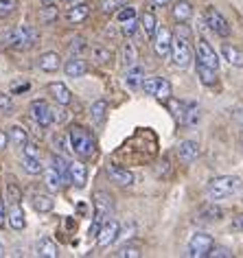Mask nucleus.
<instances>
[{
	"label": "nucleus",
	"instance_id": "obj_45",
	"mask_svg": "<svg viewBox=\"0 0 243 258\" xmlns=\"http://www.w3.org/2000/svg\"><path fill=\"white\" fill-rule=\"evenodd\" d=\"M116 18H118V22H125V20H130V18H136V9L134 7H123L120 11H116Z\"/></svg>",
	"mask_w": 243,
	"mask_h": 258
},
{
	"label": "nucleus",
	"instance_id": "obj_37",
	"mask_svg": "<svg viewBox=\"0 0 243 258\" xmlns=\"http://www.w3.org/2000/svg\"><path fill=\"white\" fill-rule=\"evenodd\" d=\"M120 57H123V66H125V68L134 66V63H136V59H138L136 46H134L132 42H125V44H123V50H120Z\"/></svg>",
	"mask_w": 243,
	"mask_h": 258
},
{
	"label": "nucleus",
	"instance_id": "obj_17",
	"mask_svg": "<svg viewBox=\"0 0 243 258\" xmlns=\"http://www.w3.org/2000/svg\"><path fill=\"white\" fill-rule=\"evenodd\" d=\"M177 156L187 164L195 162V160L200 158V145H197L195 140H184V143H180V147H177Z\"/></svg>",
	"mask_w": 243,
	"mask_h": 258
},
{
	"label": "nucleus",
	"instance_id": "obj_31",
	"mask_svg": "<svg viewBox=\"0 0 243 258\" xmlns=\"http://www.w3.org/2000/svg\"><path fill=\"white\" fill-rule=\"evenodd\" d=\"M9 140H11V145L14 147H22L29 143V134H27V129L24 127H20V125H14V127H9Z\"/></svg>",
	"mask_w": 243,
	"mask_h": 258
},
{
	"label": "nucleus",
	"instance_id": "obj_5",
	"mask_svg": "<svg viewBox=\"0 0 243 258\" xmlns=\"http://www.w3.org/2000/svg\"><path fill=\"white\" fill-rule=\"evenodd\" d=\"M204 22H206V27L219 37H230V33H232L230 22L223 18V14L217 7H206L204 9Z\"/></svg>",
	"mask_w": 243,
	"mask_h": 258
},
{
	"label": "nucleus",
	"instance_id": "obj_11",
	"mask_svg": "<svg viewBox=\"0 0 243 258\" xmlns=\"http://www.w3.org/2000/svg\"><path fill=\"white\" fill-rule=\"evenodd\" d=\"M118 236H120V225H118V221L110 219V221H105L101 225L99 236H97V245L99 247H110L112 243L118 241Z\"/></svg>",
	"mask_w": 243,
	"mask_h": 258
},
{
	"label": "nucleus",
	"instance_id": "obj_40",
	"mask_svg": "<svg viewBox=\"0 0 243 258\" xmlns=\"http://www.w3.org/2000/svg\"><path fill=\"white\" fill-rule=\"evenodd\" d=\"M68 50H70V55H73V57H79L81 53H84V50H88V42H86L81 35H77V37H73V40H70Z\"/></svg>",
	"mask_w": 243,
	"mask_h": 258
},
{
	"label": "nucleus",
	"instance_id": "obj_43",
	"mask_svg": "<svg viewBox=\"0 0 243 258\" xmlns=\"http://www.w3.org/2000/svg\"><path fill=\"white\" fill-rule=\"evenodd\" d=\"M138 27H140V20H138V18H130V20L120 22V33H123L125 37H130V35H134V31H136Z\"/></svg>",
	"mask_w": 243,
	"mask_h": 258
},
{
	"label": "nucleus",
	"instance_id": "obj_16",
	"mask_svg": "<svg viewBox=\"0 0 243 258\" xmlns=\"http://www.w3.org/2000/svg\"><path fill=\"white\" fill-rule=\"evenodd\" d=\"M48 94L57 101V105H68V103L73 101V94H70V90L66 88V83H62V81L48 83Z\"/></svg>",
	"mask_w": 243,
	"mask_h": 258
},
{
	"label": "nucleus",
	"instance_id": "obj_50",
	"mask_svg": "<svg viewBox=\"0 0 243 258\" xmlns=\"http://www.w3.org/2000/svg\"><path fill=\"white\" fill-rule=\"evenodd\" d=\"M232 230H236V232H241L243 234V212H239V215L232 217Z\"/></svg>",
	"mask_w": 243,
	"mask_h": 258
},
{
	"label": "nucleus",
	"instance_id": "obj_26",
	"mask_svg": "<svg viewBox=\"0 0 243 258\" xmlns=\"http://www.w3.org/2000/svg\"><path fill=\"white\" fill-rule=\"evenodd\" d=\"M37 256L40 258H57L59 256V249H57V245L53 238H48V236H44L37 241Z\"/></svg>",
	"mask_w": 243,
	"mask_h": 258
},
{
	"label": "nucleus",
	"instance_id": "obj_12",
	"mask_svg": "<svg viewBox=\"0 0 243 258\" xmlns=\"http://www.w3.org/2000/svg\"><path fill=\"white\" fill-rule=\"evenodd\" d=\"M197 61L206 63V66L219 70V55H217V50L210 46L206 40H200L197 42Z\"/></svg>",
	"mask_w": 243,
	"mask_h": 258
},
{
	"label": "nucleus",
	"instance_id": "obj_1",
	"mask_svg": "<svg viewBox=\"0 0 243 258\" xmlns=\"http://www.w3.org/2000/svg\"><path fill=\"white\" fill-rule=\"evenodd\" d=\"M40 42V33L35 27L20 24V27H11L3 33V44L11 50H31Z\"/></svg>",
	"mask_w": 243,
	"mask_h": 258
},
{
	"label": "nucleus",
	"instance_id": "obj_23",
	"mask_svg": "<svg viewBox=\"0 0 243 258\" xmlns=\"http://www.w3.org/2000/svg\"><path fill=\"white\" fill-rule=\"evenodd\" d=\"M221 57L230 63V66L243 68V50L241 48L230 46V44H223V46H221Z\"/></svg>",
	"mask_w": 243,
	"mask_h": 258
},
{
	"label": "nucleus",
	"instance_id": "obj_54",
	"mask_svg": "<svg viewBox=\"0 0 243 258\" xmlns=\"http://www.w3.org/2000/svg\"><path fill=\"white\" fill-rule=\"evenodd\" d=\"M153 5H160V7H162V5H169V3H173V0H151Z\"/></svg>",
	"mask_w": 243,
	"mask_h": 258
},
{
	"label": "nucleus",
	"instance_id": "obj_15",
	"mask_svg": "<svg viewBox=\"0 0 243 258\" xmlns=\"http://www.w3.org/2000/svg\"><path fill=\"white\" fill-rule=\"evenodd\" d=\"M44 184H46L48 190L59 192L64 186H66V179H64V175L55 169V166H48V169H44Z\"/></svg>",
	"mask_w": 243,
	"mask_h": 258
},
{
	"label": "nucleus",
	"instance_id": "obj_39",
	"mask_svg": "<svg viewBox=\"0 0 243 258\" xmlns=\"http://www.w3.org/2000/svg\"><path fill=\"white\" fill-rule=\"evenodd\" d=\"M127 0H101V11H103L105 16H112L116 14V11H120L125 7Z\"/></svg>",
	"mask_w": 243,
	"mask_h": 258
},
{
	"label": "nucleus",
	"instance_id": "obj_19",
	"mask_svg": "<svg viewBox=\"0 0 243 258\" xmlns=\"http://www.w3.org/2000/svg\"><path fill=\"white\" fill-rule=\"evenodd\" d=\"M143 81H145V70L140 68V66H130L125 70V86L130 88V90H138V88H143Z\"/></svg>",
	"mask_w": 243,
	"mask_h": 258
},
{
	"label": "nucleus",
	"instance_id": "obj_46",
	"mask_svg": "<svg viewBox=\"0 0 243 258\" xmlns=\"http://www.w3.org/2000/svg\"><path fill=\"white\" fill-rule=\"evenodd\" d=\"M50 114H53V122H57V125L68 118V114H66L64 107H50Z\"/></svg>",
	"mask_w": 243,
	"mask_h": 258
},
{
	"label": "nucleus",
	"instance_id": "obj_53",
	"mask_svg": "<svg viewBox=\"0 0 243 258\" xmlns=\"http://www.w3.org/2000/svg\"><path fill=\"white\" fill-rule=\"evenodd\" d=\"M24 90H29V83H22V86H14V88H11V92H24Z\"/></svg>",
	"mask_w": 243,
	"mask_h": 258
},
{
	"label": "nucleus",
	"instance_id": "obj_35",
	"mask_svg": "<svg viewBox=\"0 0 243 258\" xmlns=\"http://www.w3.org/2000/svg\"><path fill=\"white\" fill-rule=\"evenodd\" d=\"M50 166H55L57 171L62 173L64 175V179H66V182H70V175H68V166H70V162L66 158H64V153H53V156H50Z\"/></svg>",
	"mask_w": 243,
	"mask_h": 258
},
{
	"label": "nucleus",
	"instance_id": "obj_33",
	"mask_svg": "<svg viewBox=\"0 0 243 258\" xmlns=\"http://www.w3.org/2000/svg\"><path fill=\"white\" fill-rule=\"evenodd\" d=\"M92 59L99 63V66H107L114 59V50L107 46H94L92 48Z\"/></svg>",
	"mask_w": 243,
	"mask_h": 258
},
{
	"label": "nucleus",
	"instance_id": "obj_34",
	"mask_svg": "<svg viewBox=\"0 0 243 258\" xmlns=\"http://www.w3.org/2000/svg\"><path fill=\"white\" fill-rule=\"evenodd\" d=\"M5 202H7L9 206H20V202H22V190H20V186L14 184V182H9L7 188H5Z\"/></svg>",
	"mask_w": 243,
	"mask_h": 258
},
{
	"label": "nucleus",
	"instance_id": "obj_14",
	"mask_svg": "<svg viewBox=\"0 0 243 258\" xmlns=\"http://www.w3.org/2000/svg\"><path fill=\"white\" fill-rule=\"evenodd\" d=\"M107 175L120 186H134V182H136V175H134L130 169H123V166H118V164L107 166Z\"/></svg>",
	"mask_w": 243,
	"mask_h": 258
},
{
	"label": "nucleus",
	"instance_id": "obj_52",
	"mask_svg": "<svg viewBox=\"0 0 243 258\" xmlns=\"http://www.w3.org/2000/svg\"><path fill=\"white\" fill-rule=\"evenodd\" d=\"M9 143H11V140H9V134L0 132V149H5V147H7Z\"/></svg>",
	"mask_w": 243,
	"mask_h": 258
},
{
	"label": "nucleus",
	"instance_id": "obj_22",
	"mask_svg": "<svg viewBox=\"0 0 243 258\" xmlns=\"http://www.w3.org/2000/svg\"><path fill=\"white\" fill-rule=\"evenodd\" d=\"M37 66H40V70H44V73H57L59 66H62L59 55H57L55 50H48V53L40 55V59H37Z\"/></svg>",
	"mask_w": 243,
	"mask_h": 258
},
{
	"label": "nucleus",
	"instance_id": "obj_25",
	"mask_svg": "<svg viewBox=\"0 0 243 258\" xmlns=\"http://www.w3.org/2000/svg\"><path fill=\"white\" fill-rule=\"evenodd\" d=\"M88 16H90V7H88L86 3H81V5H75V7H70L66 11V22L79 24V22H84Z\"/></svg>",
	"mask_w": 243,
	"mask_h": 258
},
{
	"label": "nucleus",
	"instance_id": "obj_27",
	"mask_svg": "<svg viewBox=\"0 0 243 258\" xmlns=\"http://www.w3.org/2000/svg\"><path fill=\"white\" fill-rule=\"evenodd\" d=\"M221 217H223V210L215 204H210V206H206V208H202L200 212H197V221L200 223H213V221H219Z\"/></svg>",
	"mask_w": 243,
	"mask_h": 258
},
{
	"label": "nucleus",
	"instance_id": "obj_36",
	"mask_svg": "<svg viewBox=\"0 0 243 258\" xmlns=\"http://www.w3.org/2000/svg\"><path fill=\"white\" fill-rule=\"evenodd\" d=\"M22 169L29 175H40L44 173V164L40 162V158H31V156H22Z\"/></svg>",
	"mask_w": 243,
	"mask_h": 258
},
{
	"label": "nucleus",
	"instance_id": "obj_8",
	"mask_svg": "<svg viewBox=\"0 0 243 258\" xmlns=\"http://www.w3.org/2000/svg\"><path fill=\"white\" fill-rule=\"evenodd\" d=\"M140 90H145L147 94L156 96L158 101H164V103L171 99V83L164 77H147Z\"/></svg>",
	"mask_w": 243,
	"mask_h": 258
},
{
	"label": "nucleus",
	"instance_id": "obj_32",
	"mask_svg": "<svg viewBox=\"0 0 243 258\" xmlns=\"http://www.w3.org/2000/svg\"><path fill=\"white\" fill-rule=\"evenodd\" d=\"M140 29L145 31V35L149 37V40H153V35H156V31H158V22H156V16H153L151 11H147V14L140 16Z\"/></svg>",
	"mask_w": 243,
	"mask_h": 258
},
{
	"label": "nucleus",
	"instance_id": "obj_18",
	"mask_svg": "<svg viewBox=\"0 0 243 258\" xmlns=\"http://www.w3.org/2000/svg\"><path fill=\"white\" fill-rule=\"evenodd\" d=\"M64 73L70 79H81V77H86L88 73V63L84 59H79V57H73V59H68L64 63Z\"/></svg>",
	"mask_w": 243,
	"mask_h": 258
},
{
	"label": "nucleus",
	"instance_id": "obj_28",
	"mask_svg": "<svg viewBox=\"0 0 243 258\" xmlns=\"http://www.w3.org/2000/svg\"><path fill=\"white\" fill-rule=\"evenodd\" d=\"M7 221H9V225H11V230H16V232H20V230L27 228V219H24V210L20 208V206H11Z\"/></svg>",
	"mask_w": 243,
	"mask_h": 258
},
{
	"label": "nucleus",
	"instance_id": "obj_3",
	"mask_svg": "<svg viewBox=\"0 0 243 258\" xmlns=\"http://www.w3.org/2000/svg\"><path fill=\"white\" fill-rule=\"evenodd\" d=\"M68 138H70V147H73V153L79 158H92L94 151H97V140L86 127L81 125H73L68 129Z\"/></svg>",
	"mask_w": 243,
	"mask_h": 258
},
{
	"label": "nucleus",
	"instance_id": "obj_30",
	"mask_svg": "<svg viewBox=\"0 0 243 258\" xmlns=\"http://www.w3.org/2000/svg\"><path fill=\"white\" fill-rule=\"evenodd\" d=\"M107 109H110V105H107V101H94L92 107H90V116L94 120V125H103L105 122V116H107Z\"/></svg>",
	"mask_w": 243,
	"mask_h": 258
},
{
	"label": "nucleus",
	"instance_id": "obj_47",
	"mask_svg": "<svg viewBox=\"0 0 243 258\" xmlns=\"http://www.w3.org/2000/svg\"><path fill=\"white\" fill-rule=\"evenodd\" d=\"M22 153L24 156H31V158H40V147L33 145V143H27L22 147Z\"/></svg>",
	"mask_w": 243,
	"mask_h": 258
},
{
	"label": "nucleus",
	"instance_id": "obj_21",
	"mask_svg": "<svg viewBox=\"0 0 243 258\" xmlns=\"http://www.w3.org/2000/svg\"><path fill=\"white\" fill-rule=\"evenodd\" d=\"M31 206H33L35 212H40V215H46L55 208V199L50 195H44V192H35L33 197H31Z\"/></svg>",
	"mask_w": 243,
	"mask_h": 258
},
{
	"label": "nucleus",
	"instance_id": "obj_13",
	"mask_svg": "<svg viewBox=\"0 0 243 258\" xmlns=\"http://www.w3.org/2000/svg\"><path fill=\"white\" fill-rule=\"evenodd\" d=\"M68 175H70V184H75L77 188H86V182H88V169L84 162H79V160H75V162H70L68 166Z\"/></svg>",
	"mask_w": 243,
	"mask_h": 258
},
{
	"label": "nucleus",
	"instance_id": "obj_38",
	"mask_svg": "<svg viewBox=\"0 0 243 258\" xmlns=\"http://www.w3.org/2000/svg\"><path fill=\"white\" fill-rule=\"evenodd\" d=\"M53 145H55V149H57V151L64 153V156H66L68 151H73L68 134H64V132H57V134H55V136H53Z\"/></svg>",
	"mask_w": 243,
	"mask_h": 258
},
{
	"label": "nucleus",
	"instance_id": "obj_48",
	"mask_svg": "<svg viewBox=\"0 0 243 258\" xmlns=\"http://www.w3.org/2000/svg\"><path fill=\"white\" fill-rule=\"evenodd\" d=\"M9 212H7V202H5V197L0 195V228H5V221H7Z\"/></svg>",
	"mask_w": 243,
	"mask_h": 258
},
{
	"label": "nucleus",
	"instance_id": "obj_57",
	"mask_svg": "<svg viewBox=\"0 0 243 258\" xmlns=\"http://www.w3.org/2000/svg\"><path fill=\"white\" fill-rule=\"evenodd\" d=\"M62 3H75V0H62Z\"/></svg>",
	"mask_w": 243,
	"mask_h": 258
},
{
	"label": "nucleus",
	"instance_id": "obj_4",
	"mask_svg": "<svg viewBox=\"0 0 243 258\" xmlns=\"http://www.w3.org/2000/svg\"><path fill=\"white\" fill-rule=\"evenodd\" d=\"M92 202H94V221L90 225V230H88V234H90V238H97L101 225H103L107 221V217L112 215L114 202H112V195H110V192H105V190H97V192H94Z\"/></svg>",
	"mask_w": 243,
	"mask_h": 258
},
{
	"label": "nucleus",
	"instance_id": "obj_10",
	"mask_svg": "<svg viewBox=\"0 0 243 258\" xmlns=\"http://www.w3.org/2000/svg\"><path fill=\"white\" fill-rule=\"evenodd\" d=\"M29 112H31V118H33L37 125L42 129H46L53 125V114H50V105L44 99H35L33 103L29 105Z\"/></svg>",
	"mask_w": 243,
	"mask_h": 258
},
{
	"label": "nucleus",
	"instance_id": "obj_6",
	"mask_svg": "<svg viewBox=\"0 0 243 258\" xmlns=\"http://www.w3.org/2000/svg\"><path fill=\"white\" fill-rule=\"evenodd\" d=\"M213 247H215L213 236L204 234V232H197V234H193L191 236V241H189L187 256H191V258H206V256H210Z\"/></svg>",
	"mask_w": 243,
	"mask_h": 258
},
{
	"label": "nucleus",
	"instance_id": "obj_2",
	"mask_svg": "<svg viewBox=\"0 0 243 258\" xmlns=\"http://www.w3.org/2000/svg\"><path fill=\"white\" fill-rule=\"evenodd\" d=\"M243 190V182L241 177H234V175H221V177H215L210 179L208 186H206V197L210 202H219V199H226V197H232L236 192Z\"/></svg>",
	"mask_w": 243,
	"mask_h": 258
},
{
	"label": "nucleus",
	"instance_id": "obj_51",
	"mask_svg": "<svg viewBox=\"0 0 243 258\" xmlns=\"http://www.w3.org/2000/svg\"><path fill=\"white\" fill-rule=\"evenodd\" d=\"M232 118H234L236 122H239V125H243V105L234 109V112H232Z\"/></svg>",
	"mask_w": 243,
	"mask_h": 258
},
{
	"label": "nucleus",
	"instance_id": "obj_41",
	"mask_svg": "<svg viewBox=\"0 0 243 258\" xmlns=\"http://www.w3.org/2000/svg\"><path fill=\"white\" fill-rule=\"evenodd\" d=\"M18 0H0V20L5 18H11L18 11Z\"/></svg>",
	"mask_w": 243,
	"mask_h": 258
},
{
	"label": "nucleus",
	"instance_id": "obj_7",
	"mask_svg": "<svg viewBox=\"0 0 243 258\" xmlns=\"http://www.w3.org/2000/svg\"><path fill=\"white\" fill-rule=\"evenodd\" d=\"M171 59L177 68H189L191 61H193V48L187 37H173V50H171Z\"/></svg>",
	"mask_w": 243,
	"mask_h": 258
},
{
	"label": "nucleus",
	"instance_id": "obj_9",
	"mask_svg": "<svg viewBox=\"0 0 243 258\" xmlns=\"http://www.w3.org/2000/svg\"><path fill=\"white\" fill-rule=\"evenodd\" d=\"M153 50L160 59H169L171 50H173V35L167 27H158L156 35H153Z\"/></svg>",
	"mask_w": 243,
	"mask_h": 258
},
{
	"label": "nucleus",
	"instance_id": "obj_20",
	"mask_svg": "<svg viewBox=\"0 0 243 258\" xmlns=\"http://www.w3.org/2000/svg\"><path fill=\"white\" fill-rule=\"evenodd\" d=\"M171 14H173L177 22L184 24L193 18V5L189 0H177V3H173V7H171Z\"/></svg>",
	"mask_w": 243,
	"mask_h": 258
},
{
	"label": "nucleus",
	"instance_id": "obj_55",
	"mask_svg": "<svg viewBox=\"0 0 243 258\" xmlns=\"http://www.w3.org/2000/svg\"><path fill=\"white\" fill-rule=\"evenodd\" d=\"M40 3H42V5H46V7H48V5H53V0H40Z\"/></svg>",
	"mask_w": 243,
	"mask_h": 258
},
{
	"label": "nucleus",
	"instance_id": "obj_49",
	"mask_svg": "<svg viewBox=\"0 0 243 258\" xmlns=\"http://www.w3.org/2000/svg\"><path fill=\"white\" fill-rule=\"evenodd\" d=\"M210 256H213V258H230V256H232V251L226 249V247H213Z\"/></svg>",
	"mask_w": 243,
	"mask_h": 258
},
{
	"label": "nucleus",
	"instance_id": "obj_44",
	"mask_svg": "<svg viewBox=\"0 0 243 258\" xmlns=\"http://www.w3.org/2000/svg\"><path fill=\"white\" fill-rule=\"evenodd\" d=\"M14 99H11L9 94H5V92H0V112L3 114H11L14 112Z\"/></svg>",
	"mask_w": 243,
	"mask_h": 258
},
{
	"label": "nucleus",
	"instance_id": "obj_24",
	"mask_svg": "<svg viewBox=\"0 0 243 258\" xmlns=\"http://www.w3.org/2000/svg\"><path fill=\"white\" fill-rule=\"evenodd\" d=\"M202 118V112H200V105H197L195 101H191L184 105V116H182V125H187V127H195L197 122H200Z\"/></svg>",
	"mask_w": 243,
	"mask_h": 258
},
{
	"label": "nucleus",
	"instance_id": "obj_42",
	"mask_svg": "<svg viewBox=\"0 0 243 258\" xmlns=\"http://www.w3.org/2000/svg\"><path fill=\"white\" fill-rule=\"evenodd\" d=\"M118 258H140L143 256V251H140L138 245H125V247H120L116 251Z\"/></svg>",
	"mask_w": 243,
	"mask_h": 258
},
{
	"label": "nucleus",
	"instance_id": "obj_56",
	"mask_svg": "<svg viewBox=\"0 0 243 258\" xmlns=\"http://www.w3.org/2000/svg\"><path fill=\"white\" fill-rule=\"evenodd\" d=\"M3 256H5V245L0 243V258H3Z\"/></svg>",
	"mask_w": 243,
	"mask_h": 258
},
{
	"label": "nucleus",
	"instance_id": "obj_29",
	"mask_svg": "<svg viewBox=\"0 0 243 258\" xmlns=\"http://www.w3.org/2000/svg\"><path fill=\"white\" fill-rule=\"evenodd\" d=\"M195 70H197V77H200V81L204 83V86L210 88V86H215L217 83V70L215 68H210V66H206V63L197 61Z\"/></svg>",
	"mask_w": 243,
	"mask_h": 258
}]
</instances>
